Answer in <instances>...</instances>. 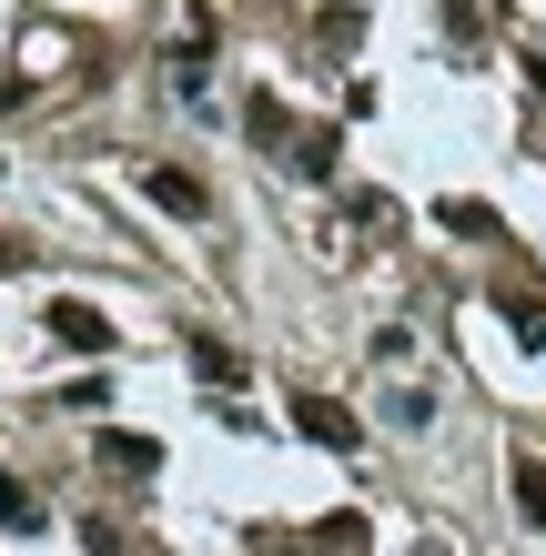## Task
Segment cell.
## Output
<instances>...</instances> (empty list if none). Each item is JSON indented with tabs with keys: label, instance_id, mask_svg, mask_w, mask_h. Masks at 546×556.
Returning a JSON list of instances; mask_svg holds the SVG:
<instances>
[{
	"label": "cell",
	"instance_id": "1",
	"mask_svg": "<svg viewBox=\"0 0 546 556\" xmlns=\"http://www.w3.org/2000/svg\"><path fill=\"white\" fill-rule=\"evenodd\" d=\"M41 324H51V334L72 344V354H112V314H102V304H81V293H61Z\"/></svg>",
	"mask_w": 546,
	"mask_h": 556
},
{
	"label": "cell",
	"instance_id": "2",
	"mask_svg": "<svg viewBox=\"0 0 546 556\" xmlns=\"http://www.w3.org/2000/svg\"><path fill=\"white\" fill-rule=\"evenodd\" d=\"M152 203L182 213V223H203V213H213V182H203V173H182V162H152Z\"/></svg>",
	"mask_w": 546,
	"mask_h": 556
},
{
	"label": "cell",
	"instance_id": "3",
	"mask_svg": "<svg viewBox=\"0 0 546 556\" xmlns=\"http://www.w3.org/2000/svg\"><path fill=\"white\" fill-rule=\"evenodd\" d=\"M294 425H304V435H314V445H334V455H355V435H365V425H355V415H344L334 395H294Z\"/></svg>",
	"mask_w": 546,
	"mask_h": 556
},
{
	"label": "cell",
	"instance_id": "4",
	"mask_svg": "<svg viewBox=\"0 0 546 556\" xmlns=\"http://www.w3.org/2000/svg\"><path fill=\"white\" fill-rule=\"evenodd\" d=\"M102 466H112V476H163V445H152V435H122V425H102Z\"/></svg>",
	"mask_w": 546,
	"mask_h": 556
},
{
	"label": "cell",
	"instance_id": "5",
	"mask_svg": "<svg viewBox=\"0 0 546 556\" xmlns=\"http://www.w3.org/2000/svg\"><path fill=\"white\" fill-rule=\"evenodd\" d=\"M283 162H294V173H314V182H334L344 132H334V122H314V132H294V152H283Z\"/></svg>",
	"mask_w": 546,
	"mask_h": 556
},
{
	"label": "cell",
	"instance_id": "6",
	"mask_svg": "<svg viewBox=\"0 0 546 556\" xmlns=\"http://www.w3.org/2000/svg\"><path fill=\"white\" fill-rule=\"evenodd\" d=\"M192 375H203L213 395H243V354H233V344H213V334H192Z\"/></svg>",
	"mask_w": 546,
	"mask_h": 556
},
{
	"label": "cell",
	"instance_id": "7",
	"mask_svg": "<svg viewBox=\"0 0 546 556\" xmlns=\"http://www.w3.org/2000/svg\"><path fill=\"white\" fill-rule=\"evenodd\" d=\"M243 132L264 142V152H294V112H283L274 91H253V102H243Z\"/></svg>",
	"mask_w": 546,
	"mask_h": 556
},
{
	"label": "cell",
	"instance_id": "8",
	"mask_svg": "<svg viewBox=\"0 0 546 556\" xmlns=\"http://www.w3.org/2000/svg\"><path fill=\"white\" fill-rule=\"evenodd\" d=\"M506 485H517V516L546 536V455H517V466H506Z\"/></svg>",
	"mask_w": 546,
	"mask_h": 556
},
{
	"label": "cell",
	"instance_id": "9",
	"mask_svg": "<svg viewBox=\"0 0 546 556\" xmlns=\"http://www.w3.org/2000/svg\"><path fill=\"white\" fill-rule=\"evenodd\" d=\"M0 527H11V536H41V527H51V506L30 496L21 476H0Z\"/></svg>",
	"mask_w": 546,
	"mask_h": 556
},
{
	"label": "cell",
	"instance_id": "10",
	"mask_svg": "<svg viewBox=\"0 0 546 556\" xmlns=\"http://www.w3.org/2000/svg\"><path fill=\"white\" fill-rule=\"evenodd\" d=\"M496 314H506V334H517V344H546V293H496Z\"/></svg>",
	"mask_w": 546,
	"mask_h": 556
},
{
	"label": "cell",
	"instance_id": "11",
	"mask_svg": "<svg viewBox=\"0 0 546 556\" xmlns=\"http://www.w3.org/2000/svg\"><path fill=\"white\" fill-rule=\"evenodd\" d=\"M445 233H466V243H496V233H506V223H496L486 203H445Z\"/></svg>",
	"mask_w": 546,
	"mask_h": 556
},
{
	"label": "cell",
	"instance_id": "12",
	"mask_svg": "<svg viewBox=\"0 0 546 556\" xmlns=\"http://www.w3.org/2000/svg\"><path fill=\"white\" fill-rule=\"evenodd\" d=\"M0 274H30V243L21 233H0Z\"/></svg>",
	"mask_w": 546,
	"mask_h": 556
},
{
	"label": "cell",
	"instance_id": "13",
	"mask_svg": "<svg viewBox=\"0 0 546 556\" xmlns=\"http://www.w3.org/2000/svg\"><path fill=\"white\" fill-rule=\"evenodd\" d=\"M344 556H355V546H344Z\"/></svg>",
	"mask_w": 546,
	"mask_h": 556
}]
</instances>
